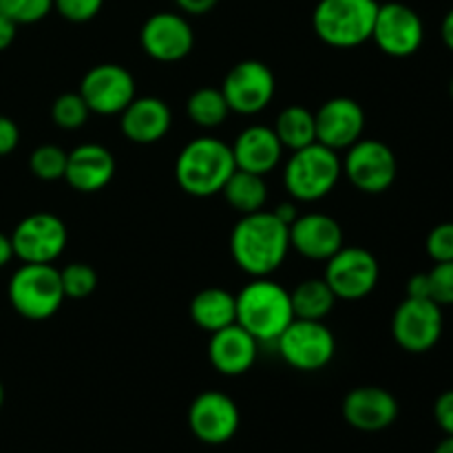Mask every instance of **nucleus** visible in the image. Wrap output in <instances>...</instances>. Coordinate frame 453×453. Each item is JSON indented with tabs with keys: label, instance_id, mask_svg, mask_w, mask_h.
Returning a JSON list of instances; mask_svg holds the SVG:
<instances>
[{
	"label": "nucleus",
	"instance_id": "7ed1b4c3",
	"mask_svg": "<svg viewBox=\"0 0 453 453\" xmlns=\"http://www.w3.org/2000/svg\"><path fill=\"white\" fill-rule=\"evenodd\" d=\"M237 323L259 343H277L281 332L295 321L290 292L268 277H257L234 295Z\"/></svg>",
	"mask_w": 453,
	"mask_h": 453
},
{
	"label": "nucleus",
	"instance_id": "a18cd8bd",
	"mask_svg": "<svg viewBox=\"0 0 453 453\" xmlns=\"http://www.w3.org/2000/svg\"><path fill=\"white\" fill-rule=\"evenodd\" d=\"M4 405V388H3V380H0V410Z\"/></svg>",
	"mask_w": 453,
	"mask_h": 453
},
{
	"label": "nucleus",
	"instance_id": "393cba45",
	"mask_svg": "<svg viewBox=\"0 0 453 453\" xmlns=\"http://www.w3.org/2000/svg\"><path fill=\"white\" fill-rule=\"evenodd\" d=\"M221 195L228 202V206L237 211L239 215H250V212H259L265 208L268 186H265L264 175L237 168L221 188Z\"/></svg>",
	"mask_w": 453,
	"mask_h": 453
},
{
	"label": "nucleus",
	"instance_id": "4be33fe9",
	"mask_svg": "<svg viewBox=\"0 0 453 453\" xmlns=\"http://www.w3.org/2000/svg\"><path fill=\"white\" fill-rule=\"evenodd\" d=\"M259 354V341L243 330L239 323L217 330L211 334L208 358L212 367L224 376H242L255 365Z\"/></svg>",
	"mask_w": 453,
	"mask_h": 453
},
{
	"label": "nucleus",
	"instance_id": "c03bdc74",
	"mask_svg": "<svg viewBox=\"0 0 453 453\" xmlns=\"http://www.w3.org/2000/svg\"><path fill=\"white\" fill-rule=\"evenodd\" d=\"M434 453H453V436H447L445 441L434 449Z\"/></svg>",
	"mask_w": 453,
	"mask_h": 453
},
{
	"label": "nucleus",
	"instance_id": "9d476101",
	"mask_svg": "<svg viewBox=\"0 0 453 453\" xmlns=\"http://www.w3.org/2000/svg\"><path fill=\"white\" fill-rule=\"evenodd\" d=\"M12 237L13 257L22 264H53L65 252L69 233L53 212H34L18 221Z\"/></svg>",
	"mask_w": 453,
	"mask_h": 453
},
{
	"label": "nucleus",
	"instance_id": "bb28decb",
	"mask_svg": "<svg viewBox=\"0 0 453 453\" xmlns=\"http://www.w3.org/2000/svg\"><path fill=\"white\" fill-rule=\"evenodd\" d=\"M274 133L283 149L299 150L317 142V124H314V113L305 106L292 104L279 113L274 122Z\"/></svg>",
	"mask_w": 453,
	"mask_h": 453
},
{
	"label": "nucleus",
	"instance_id": "2eb2a0df",
	"mask_svg": "<svg viewBox=\"0 0 453 453\" xmlns=\"http://www.w3.org/2000/svg\"><path fill=\"white\" fill-rule=\"evenodd\" d=\"M239 407L228 394L203 392L190 403L188 427L203 445H224L239 432Z\"/></svg>",
	"mask_w": 453,
	"mask_h": 453
},
{
	"label": "nucleus",
	"instance_id": "9b49d317",
	"mask_svg": "<svg viewBox=\"0 0 453 453\" xmlns=\"http://www.w3.org/2000/svg\"><path fill=\"white\" fill-rule=\"evenodd\" d=\"M221 93L230 111L239 115H257L273 102L277 80L273 69L261 60H242L226 73Z\"/></svg>",
	"mask_w": 453,
	"mask_h": 453
},
{
	"label": "nucleus",
	"instance_id": "7c9ffc66",
	"mask_svg": "<svg viewBox=\"0 0 453 453\" xmlns=\"http://www.w3.org/2000/svg\"><path fill=\"white\" fill-rule=\"evenodd\" d=\"M60 281L65 299L82 301L97 290V273L93 270V265L84 264V261H73V264L65 265L60 270Z\"/></svg>",
	"mask_w": 453,
	"mask_h": 453
},
{
	"label": "nucleus",
	"instance_id": "0eeeda50",
	"mask_svg": "<svg viewBox=\"0 0 453 453\" xmlns=\"http://www.w3.org/2000/svg\"><path fill=\"white\" fill-rule=\"evenodd\" d=\"M277 348L292 370L319 372L334 358L336 339L326 321L295 319L277 339Z\"/></svg>",
	"mask_w": 453,
	"mask_h": 453
},
{
	"label": "nucleus",
	"instance_id": "c85d7f7f",
	"mask_svg": "<svg viewBox=\"0 0 453 453\" xmlns=\"http://www.w3.org/2000/svg\"><path fill=\"white\" fill-rule=\"evenodd\" d=\"M91 118V109L78 91L62 93L51 104V119L62 131H78Z\"/></svg>",
	"mask_w": 453,
	"mask_h": 453
},
{
	"label": "nucleus",
	"instance_id": "5701e85b",
	"mask_svg": "<svg viewBox=\"0 0 453 453\" xmlns=\"http://www.w3.org/2000/svg\"><path fill=\"white\" fill-rule=\"evenodd\" d=\"M230 149H233L234 166L264 177L279 166L283 150H286L274 128L261 127V124L243 128L234 144H230Z\"/></svg>",
	"mask_w": 453,
	"mask_h": 453
},
{
	"label": "nucleus",
	"instance_id": "58836bf2",
	"mask_svg": "<svg viewBox=\"0 0 453 453\" xmlns=\"http://www.w3.org/2000/svg\"><path fill=\"white\" fill-rule=\"evenodd\" d=\"M16 34H18V25L12 20V18H7L4 13H0V53L7 51L9 47L13 44V40H16Z\"/></svg>",
	"mask_w": 453,
	"mask_h": 453
},
{
	"label": "nucleus",
	"instance_id": "f3484780",
	"mask_svg": "<svg viewBox=\"0 0 453 453\" xmlns=\"http://www.w3.org/2000/svg\"><path fill=\"white\" fill-rule=\"evenodd\" d=\"M317 142L332 150H348L365 133V111L354 97H330L314 113Z\"/></svg>",
	"mask_w": 453,
	"mask_h": 453
},
{
	"label": "nucleus",
	"instance_id": "a211bd4d",
	"mask_svg": "<svg viewBox=\"0 0 453 453\" xmlns=\"http://www.w3.org/2000/svg\"><path fill=\"white\" fill-rule=\"evenodd\" d=\"M341 411L349 427L365 434H376L396 423L398 401L388 389L376 388V385H361L343 398Z\"/></svg>",
	"mask_w": 453,
	"mask_h": 453
},
{
	"label": "nucleus",
	"instance_id": "f257e3e1",
	"mask_svg": "<svg viewBox=\"0 0 453 453\" xmlns=\"http://www.w3.org/2000/svg\"><path fill=\"white\" fill-rule=\"evenodd\" d=\"M290 252V226L273 211L242 215L230 233V255L250 277H270Z\"/></svg>",
	"mask_w": 453,
	"mask_h": 453
},
{
	"label": "nucleus",
	"instance_id": "a878e982",
	"mask_svg": "<svg viewBox=\"0 0 453 453\" xmlns=\"http://www.w3.org/2000/svg\"><path fill=\"white\" fill-rule=\"evenodd\" d=\"M295 319L326 321L336 305V296L326 279H305L290 292Z\"/></svg>",
	"mask_w": 453,
	"mask_h": 453
},
{
	"label": "nucleus",
	"instance_id": "ea45409f",
	"mask_svg": "<svg viewBox=\"0 0 453 453\" xmlns=\"http://www.w3.org/2000/svg\"><path fill=\"white\" fill-rule=\"evenodd\" d=\"M407 296L414 299H429V286H427V273H418L407 281Z\"/></svg>",
	"mask_w": 453,
	"mask_h": 453
},
{
	"label": "nucleus",
	"instance_id": "37998d69",
	"mask_svg": "<svg viewBox=\"0 0 453 453\" xmlns=\"http://www.w3.org/2000/svg\"><path fill=\"white\" fill-rule=\"evenodd\" d=\"M13 259V246H12V237L4 233H0V268L12 264Z\"/></svg>",
	"mask_w": 453,
	"mask_h": 453
},
{
	"label": "nucleus",
	"instance_id": "dca6fc26",
	"mask_svg": "<svg viewBox=\"0 0 453 453\" xmlns=\"http://www.w3.org/2000/svg\"><path fill=\"white\" fill-rule=\"evenodd\" d=\"M142 49L157 62H180L195 47V31L184 13L159 12L146 18L140 31Z\"/></svg>",
	"mask_w": 453,
	"mask_h": 453
},
{
	"label": "nucleus",
	"instance_id": "1a4fd4ad",
	"mask_svg": "<svg viewBox=\"0 0 453 453\" xmlns=\"http://www.w3.org/2000/svg\"><path fill=\"white\" fill-rule=\"evenodd\" d=\"M380 277V265L370 250L343 246L326 261L323 279L339 301H361L374 292Z\"/></svg>",
	"mask_w": 453,
	"mask_h": 453
},
{
	"label": "nucleus",
	"instance_id": "72a5a7b5",
	"mask_svg": "<svg viewBox=\"0 0 453 453\" xmlns=\"http://www.w3.org/2000/svg\"><path fill=\"white\" fill-rule=\"evenodd\" d=\"M104 7V0H53V9L73 25L93 20Z\"/></svg>",
	"mask_w": 453,
	"mask_h": 453
},
{
	"label": "nucleus",
	"instance_id": "2f4dec72",
	"mask_svg": "<svg viewBox=\"0 0 453 453\" xmlns=\"http://www.w3.org/2000/svg\"><path fill=\"white\" fill-rule=\"evenodd\" d=\"M53 12V0H0V13L12 18L18 27L35 25Z\"/></svg>",
	"mask_w": 453,
	"mask_h": 453
},
{
	"label": "nucleus",
	"instance_id": "423d86ee",
	"mask_svg": "<svg viewBox=\"0 0 453 453\" xmlns=\"http://www.w3.org/2000/svg\"><path fill=\"white\" fill-rule=\"evenodd\" d=\"M12 308L27 321H47L65 303L60 270L53 264H22L7 286Z\"/></svg>",
	"mask_w": 453,
	"mask_h": 453
},
{
	"label": "nucleus",
	"instance_id": "6e6552de",
	"mask_svg": "<svg viewBox=\"0 0 453 453\" xmlns=\"http://www.w3.org/2000/svg\"><path fill=\"white\" fill-rule=\"evenodd\" d=\"M341 164L349 184L365 195L385 193L392 188L398 175L394 150L385 142L372 137H361L357 144L349 146Z\"/></svg>",
	"mask_w": 453,
	"mask_h": 453
},
{
	"label": "nucleus",
	"instance_id": "f704fd0d",
	"mask_svg": "<svg viewBox=\"0 0 453 453\" xmlns=\"http://www.w3.org/2000/svg\"><path fill=\"white\" fill-rule=\"evenodd\" d=\"M425 248H427V255L432 257L434 264L453 261V221L434 226L432 233L427 234Z\"/></svg>",
	"mask_w": 453,
	"mask_h": 453
},
{
	"label": "nucleus",
	"instance_id": "4c0bfd02",
	"mask_svg": "<svg viewBox=\"0 0 453 453\" xmlns=\"http://www.w3.org/2000/svg\"><path fill=\"white\" fill-rule=\"evenodd\" d=\"M219 0H175L177 9L186 16H203V13H211L217 7Z\"/></svg>",
	"mask_w": 453,
	"mask_h": 453
},
{
	"label": "nucleus",
	"instance_id": "c756f323",
	"mask_svg": "<svg viewBox=\"0 0 453 453\" xmlns=\"http://www.w3.org/2000/svg\"><path fill=\"white\" fill-rule=\"evenodd\" d=\"M66 153L62 146L58 144H42L29 155V171L31 175L38 177L42 181H58L65 180L66 171Z\"/></svg>",
	"mask_w": 453,
	"mask_h": 453
},
{
	"label": "nucleus",
	"instance_id": "aec40b11",
	"mask_svg": "<svg viewBox=\"0 0 453 453\" xmlns=\"http://www.w3.org/2000/svg\"><path fill=\"white\" fill-rule=\"evenodd\" d=\"M113 175L115 157L106 146L88 142V144H80L69 150L65 181L78 193H100L111 184Z\"/></svg>",
	"mask_w": 453,
	"mask_h": 453
},
{
	"label": "nucleus",
	"instance_id": "79ce46f5",
	"mask_svg": "<svg viewBox=\"0 0 453 453\" xmlns=\"http://www.w3.org/2000/svg\"><path fill=\"white\" fill-rule=\"evenodd\" d=\"M441 35H442V42H445V47L449 49V51H453V7L447 12V16L442 18Z\"/></svg>",
	"mask_w": 453,
	"mask_h": 453
},
{
	"label": "nucleus",
	"instance_id": "f8f14e48",
	"mask_svg": "<svg viewBox=\"0 0 453 453\" xmlns=\"http://www.w3.org/2000/svg\"><path fill=\"white\" fill-rule=\"evenodd\" d=\"M442 310L432 299L407 296L392 317V336L401 349L425 354L438 345L442 336Z\"/></svg>",
	"mask_w": 453,
	"mask_h": 453
},
{
	"label": "nucleus",
	"instance_id": "20e7f679",
	"mask_svg": "<svg viewBox=\"0 0 453 453\" xmlns=\"http://www.w3.org/2000/svg\"><path fill=\"white\" fill-rule=\"evenodd\" d=\"M343 175V164L336 150L314 144L292 150L283 168V184L295 202H319L327 197Z\"/></svg>",
	"mask_w": 453,
	"mask_h": 453
},
{
	"label": "nucleus",
	"instance_id": "473e14b6",
	"mask_svg": "<svg viewBox=\"0 0 453 453\" xmlns=\"http://www.w3.org/2000/svg\"><path fill=\"white\" fill-rule=\"evenodd\" d=\"M429 299L434 303L453 305V261H441L434 264V268L427 273Z\"/></svg>",
	"mask_w": 453,
	"mask_h": 453
},
{
	"label": "nucleus",
	"instance_id": "a19ab883",
	"mask_svg": "<svg viewBox=\"0 0 453 453\" xmlns=\"http://www.w3.org/2000/svg\"><path fill=\"white\" fill-rule=\"evenodd\" d=\"M273 212H274V215H277L279 219H281L286 226H290L292 221H295L296 217H299V211H296V203H292V202L281 203V206L274 208Z\"/></svg>",
	"mask_w": 453,
	"mask_h": 453
},
{
	"label": "nucleus",
	"instance_id": "cd10ccee",
	"mask_svg": "<svg viewBox=\"0 0 453 453\" xmlns=\"http://www.w3.org/2000/svg\"><path fill=\"white\" fill-rule=\"evenodd\" d=\"M233 113L226 102L221 88L212 87H202L197 91H193L186 100V115L193 124H197L199 128H217L228 119V115Z\"/></svg>",
	"mask_w": 453,
	"mask_h": 453
},
{
	"label": "nucleus",
	"instance_id": "49530a36",
	"mask_svg": "<svg viewBox=\"0 0 453 453\" xmlns=\"http://www.w3.org/2000/svg\"><path fill=\"white\" fill-rule=\"evenodd\" d=\"M449 93H451V100H453V78H451V84H449Z\"/></svg>",
	"mask_w": 453,
	"mask_h": 453
},
{
	"label": "nucleus",
	"instance_id": "f03ea898",
	"mask_svg": "<svg viewBox=\"0 0 453 453\" xmlns=\"http://www.w3.org/2000/svg\"><path fill=\"white\" fill-rule=\"evenodd\" d=\"M234 171L233 149L217 137L188 142L175 159V180L190 197L219 195Z\"/></svg>",
	"mask_w": 453,
	"mask_h": 453
},
{
	"label": "nucleus",
	"instance_id": "6ab92c4d",
	"mask_svg": "<svg viewBox=\"0 0 453 453\" xmlns=\"http://www.w3.org/2000/svg\"><path fill=\"white\" fill-rule=\"evenodd\" d=\"M290 248L310 261H327L343 248V228L323 212L299 215L290 224Z\"/></svg>",
	"mask_w": 453,
	"mask_h": 453
},
{
	"label": "nucleus",
	"instance_id": "e433bc0d",
	"mask_svg": "<svg viewBox=\"0 0 453 453\" xmlns=\"http://www.w3.org/2000/svg\"><path fill=\"white\" fill-rule=\"evenodd\" d=\"M20 144V128L7 115H0V157H7Z\"/></svg>",
	"mask_w": 453,
	"mask_h": 453
},
{
	"label": "nucleus",
	"instance_id": "412c9836",
	"mask_svg": "<svg viewBox=\"0 0 453 453\" xmlns=\"http://www.w3.org/2000/svg\"><path fill=\"white\" fill-rule=\"evenodd\" d=\"M173 127V113L162 97L140 96L119 113V128L133 144L149 146L164 140Z\"/></svg>",
	"mask_w": 453,
	"mask_h": 453
},
{
	"label": "nucleus",
	"instance_id": "b1692460",
	"mask_svg": "<svg viewBox=\"0 0 453 453\" xmlns=\"http://www.w3.org/2000/svg\"><path fill=\"white\" fill-rule=\"evenodd\" d=\"M190 319L203 332H217L237 323V299L224 288H203L190 301Z\"/></svg>",
	"mask_w": 453,
	"mask_h": 453
},
{
	"label": "nucleus",
	"instance_id": "ddd939ff",
	"mask_svg": "<svg viewBox=\"0 0 453 453\" xmlns=\"http://www.w3.org/2000/svg\"><path fill=\"white\" fill-rule=\"evenodd\" d=\"M78 93L84 97L91 113L119 115L137 96V88L135 78L127 66L104 62L84 73Z\"/></svg>",
	"mask_w": 453,
	"mask_h": 453
},
{
	"label": "nucleus",
	"instance_id": "c9c22d12",
	"mask_svg": "<svg viewBox=\"0 0 453 453\" xmlns=\"http://www.w3.org/2000/svg\"><path fill=\"white\" fill-rule=\"evenodd\" d=\"M434 418L445 436H453V389H447L434 403Z\"/></svg>",
	"mask_w": 453,
	"mask_h": 453
},
{
	"label": "nucleus",
	"instance_id": "4468645a",
	"mask_svg": "<svg viewBox=\"0 0 453 453\" xmlns=\"http://www.w3.org/2000/svg\"><path fill=\"white\" fill-rule=\"evenodd\" d=\"M372 40L389 58H410L423 47L425 25L418 13L403 3L379 4Z\"/></svg>",
	"mask_w": 453,
	"mask_h": 453
},
{
	"label": "nucleus",
	"instance_id": "39448f33",
	"mask_svg": "<svg viewBox=\"0 0 453 453\" xmlns=\"http://www.w3.org/2000/svg\"><path fill=\"white\" fill-rule=\"evenodd\" d=\"M376 0H319L312 13L314 34L334 49H354L372 40Z\"/></svg>",
	"mask_w": 453,
	"mask_h": 453
}]
</instances>
